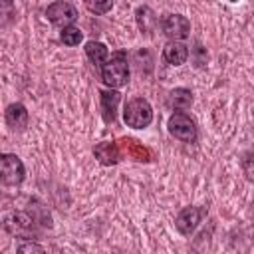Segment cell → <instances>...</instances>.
I'll use <instances>...</instances> for the list:
<instances>
[{
	"label": "cell",
	"mask_w": 254,
	"mask_h": 254,
	"mask_svg": "<svg viewBox=\"0 0 254 254\" xmlns=\"http://www.w3.org/2000/svg\"><path fill=\"white\" fill-rule=\"evenodd\" d=\"M101 79L111 89H119V87L127 85V81H129V64H127V54L123 50L113 52L101 64Z\"/></svg>",
	"instance_id": "6da1fadb"
},
{
	"label": "cell",
	"mask_w": 254,
	"mask_h": 254,
	"mask_svg": "<svg viewBox=\"0 0 254 254\" xmlns=\"http://www.w3.org/2000/svg\"><path fill=\"white\" fill-rule=\"evenodd\" d=\"M123 121L127 127L133 129H145L153 121V107L145 97H133L125 103L123 109Z\"/></svg>",
	"instance_id": "7a4b0ae2"
},
{
	"label": "cell",
	"mask_w": 254,
	"mask_h": 254,
	"mask_svg": "<svg viewBox=\"0 0 254 254\" xmlns=\"http://www.w3.org/2000/svg\"><path fill=\"white\" fill-rule=\"evenodd\" d=\"M2 228L12 234V236H18V238H30L34 232H36V220L32 218V214L28 210H18V212H12L8 214L4 220H2Z\"/></svg>",
	"instance_id": "3957f363"
},
{
	"label": "cell",
	"mask_w": 254,
	"mask_h": 254,
	"mask_svg": "<svg viewBox=\"0 0 254 254\" xmlns=\"http://www.w3.org/2000/svg\"><path fill=\"white\" fill-rule=\"evenodd\" d=\"M26 169L20 157L12 153H0V183L8 187H16L24 181Z\"/></svg>",
	"instance_id": "277c9868"
},
{
	"label": "cell",
	"mask_w": 254,
	"mask_h": 254,
	"mask_svg": "<svg viewBox=\"0 0 254 254\" xmlns=\"http://www.w3.org/2000/svg\"><path fill=\"white\" fill-rule=\"evenodd\" d=\"M167 127H169V133H171L175 139L183 141V143H192V141L196 139V125H194V121H192L187 113H183V111H175V113L169 117Z\"/></svg>",
	"instance_id": "5b68a950"
},
{
	"label": "cell",
	"mask_w": 254,
	"mask_h": 254,
	"mask_svg": "<svg viewBox=\"0 0 254 254\" xmlns=\"http://www.w3.org/2000/svg\"><path fill=\"white\" fill-rule=\"evenodd\" d=\"M202 216H206V208H204V206H187V208H183V210L177 214L175 226H177V230H179L181 234L190 236V234L196 230V226L200 224Z\"/></svg>",
	"instance_id": "8992f818"
},
{
	"label": "cell",
	"mask_w": 254,
	"mask_h": 254,
	"mask_svg": "<svg viewBox=\"0 0 254 254\" xmlns=\"http://www.w3.org/2000/svg\"><path fill=\"white\" fill-rule=\"evenodd\" d=\"M46 16H48V20L52 24L65 28V26H71L77 20V8L73 4H69V2H62L60 0V2H54V4L48 6Z\"/></svg>",
	"instance_id": "52a82bcc"
},
{
	"label": "cell",
	"mask_w": 254,
	"mask_h": 254,
	"mask_svg": "<svg viewBox=\"0 0 254 254\" xmlns=\"http://www.w3.org/2000/svg\"><path fill=\"white\" fill-rule=\"evenodd\" d=\"M161 28H163L165 36L171 38V40H185L190 34V22H189L187 16H181V14L165 16L163 22H161Z\"/></svg>",
	"instance_id": "ba28073f"
},
{
	"label": "cell",
	"mask_w": 254,
	"mask_h": 254,
	"mask_svg": "<svg viewBox=\"0 0 254 254\" xmlns=\"http://www.w3.org/2000/svg\"><path fill=\"white\" fill-rule=\"evenodd\" d=\"M93 155L95 159L101 163V165H117L121 161V147L119 143L115 141H103V143H97L95 149H93Z\"/></svg>",
	"instance_id": "9c48e42d"
},
{
	"label": "cell",
	"mask_w": 254,
	"mask_h": 254,
	"mask_svg": "<svg viewBox=\"0 0 254 254\" xmlns=\"http://www.w3.org/2000/svg\"><path fill=\"white\" fill-rule=\"evenodd\" d=\"M4 119H6V125L12 129V131H24L28 127V109L22 105V103H10L6 107V113H4Z\"/></svg>",
	"instance_id": "30bf717a"
},
{
	"label": "cell",
	"mask_w": 254,
	"mask_h": 254,
	"mask_svg": "<svg viewBox=\"0 0 254 254\" xmlns=\"http://www.w3.org/2000/svg\"><path fill=\"white\" fill-rule=\"evenodd\" d=\"M189 58V48L185 44H181L179 40H171L165 48H163V60L169 65H183Z\"/></svg>",
	"instance_id": "8fae6325"
},
{
	"label": "cell",
	"mask_w": 254,
	"mask_h": 254,
	"mask_svg": "<svg viewBox=\"0 0 254 254\" xmlns=\"http://www.w3.org/2000/svg\"><path fill=\"white\" fill-rule=\"evenodd\" d=\"M119 101H121V93L119 91H115V89L101 91V111H103V119L107 123H113L115 121Z\"/></svg>",
	"instance_id": "7c38bea8"
},
{
	"label": "cell",
	"mask_w": 254,
	"mask_h": 254,
	"mask_svg": "<svg viewBox=\"0 0 254 254\" xmlns=\"http://www.w3.org/2000/svg\"><path fill=\"white\" fill-rule=\"evenodd\" d=\"M85 56L91 60V64H95V65L101 67V64H103V62L107 60V56H109V50H107L105 44L91 40V42L85 44Z\"/></svg>",
	"instance_id": "4fadbf2b"
},
{
	"label": "cell",
	"mask_w": 254,
	"mask_h": 254,
	"mask_svg": "<svg viewBox=\"0 0 254 254\" xmlns=\"http://www.w3.org/2000/svg\"><path fill=\"white\" fill-rule=\"evenodd\" d=\"M135 18H137V26H139L141 32H145V34L153 32V28L157 24V18H155V14L149 6H139L137 12H135Z\"/></svg>",
	"instance_id": "5bb4252c"
},
{
	"label": "cell",
	"mask_w": 254,
	"mask_h": 254,
	"mask_svg": "<svg viewBox=\"0 0 254 254\" xmlns=\"http://www.w3.org/2000/svg\"><path fill=\"white\" fill-rule=\"evenodd\" d=\"M169 103H171V107L181 109V111L183 109H189L192 105V93H190V89H187V87L173 89L171 95H169Z\"/></svg>",
	"instance_id": "9a60e30c"
},
{
	"label": "cell",
	"mask_w": 254,
	"mask_h": 254,
	"mask_svg": "<svg viewBox=\"0 0 254 254\" xmlns=\"http://www.w3.org/2000/svg\"><path fill=\"white\" fill-rule=\"evenodd\" d=\"M121 145H123L125 153H127L131 159H135V161H149V157H151L149 151H147L143 145H139L137 141H133V139H123Z\"/></svg>",
	"instance_id": "2e32d148"
},
{
	"label": "cell",
	"mask_w": 254,
	"mask_h": 254,
	"mask_svg": "<svg viewBox=\"0 0 254 254\" xmlns=\"http://www.w3.org/2000/svg\"><path fill=\"white\" fill-rule=\"evenodd\" d=\"M16 18V6L14 0H0V28H6Z\"/></svg>",
	"instance_id": "e0dca14e"
},
{
	"label": "cell",
	"mask_w": 254,
	"mask_h": 254,
	"mask_svg": "<svg viewBox=\"0 0 254 254\" xmlns=\"http://www.w3.org/2000/svg\"><path fill=\"white\" fill-rule=\"evenodd\" d=\"M81 40H83V34H81L79 28H75V26H65V28L62 30V42H64L65 46H77Z\"/></svg>",
	"instance_id": "ac0fdd59"
},
{
	"label": "cell",
	"mask_w": 254,
	"mask_h": 254,
	"mask_svg": "<svg viewBox=\"0 0 254 254\" xmlns=\"http://www.w3.org/2000/svg\"><path fill=\"white\" fill-rule=\"evenodd\" d=\"M32 206V204H30ZM30 214H32V218L36 220V224H42V226H52V218H50V212L42 206V204H38V202H34V206L28 210Z\"/></svg>",
	"instance_id": "d6986e66"
},
{
	"label": "cell",
	"mask_w": 254,
	"mask_h": 254,
	"mask_svg": "<svg viewBox=\"0 0 254 254\" xmlns=\"http://www.w3.org/2000/svg\"><path fill=\"white\" fill-rule=\"evenodd\" d=\"M85 6L93 14H107L113 8V0H85Z\"/></svg>",
	"instance_id": "ffe728a7"
},
{
	"label": "cell",
	"mask_w": 254,
	"mask_h": 254,
	"mask_svg": "<svg viewBox=\"0 0 254 254\" xmlns=\"http://www.w3.org/2000/svg\"><path fill=\"white\" fill-rule=\"evenodd\" d=\"M46 248L40 246V244H34V242H28V244H20L18 246V252H44Z\"/></svg>",
	"instance_id": "44dd1931"
},
{
	"label": "cell",
	"mask_w": 254,
	"mask_h": 254,
	"mask_svg": "<svg viewBox=\"0 0 254 254\" xmlns=\"http://www.w3.org/2000/svg\"><path fill=\"white\" fill-rule=\"evenodd\" d=\"M250 161H252V155L246 153V157L242 159V167H244V173H246V179L252 181V167H250Z\"/></svg>",
	"instance_id": "7402d4cb"
},
{
	"label": "cell",
	"mask_w": 254,
	"mask_h": 254,
	"mask_svg": "<svg viewBox=\"0 0 254 254\" xmlns=\"http://www.w3.org/2000/svg\"><path fill=\"white\" fill-rule=\"evenodd\" d=\"M228 2H238V0H228Z\"/></svg>",
	"instance_id": "603a6c76"
}]
</instances>
